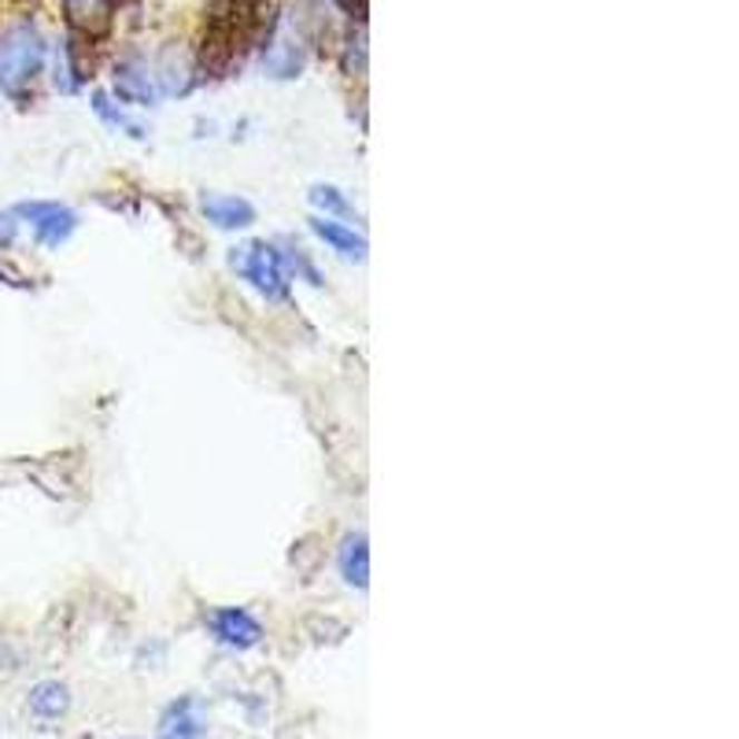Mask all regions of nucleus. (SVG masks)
<instances>
[{"mask_svg": "<svg viewBox=\"0 0 739 739\" xmlns=\"http://www.w3.org/2000/svg\"><path fill=\"white\" fill-rule=\"evenodd\" d=\"M229 263H234V267L240 270V277H245V282L256 288L259 296L274 299V304L288 299L285 259H282V252H277L274 245H267V240H252V245H245V248H234Z\"/></svg>", "mask_w": 739, "mask_h": 739, "instance_id": "obj_1", "label": "nucleus"}, {"mask_svg": "<svg viewBox=\"0 0 739 739\" xmlns=\"http://www.w3.org/2000/svg\"><path fill=\"white\" fill-rule=\"evenodd\" d=\"M11 211H16L19 223H30L33 240H38L41 248L67 245L78 229V215L67 204H56V200H27L19 207H11Z\"/></svg>", "mask_w": 739, "mask_h": 739, "instance_id": "obj_2", "label": "nucleus"}, {"mask_svg": "<svg viewBox=\"0 0 739 739\" xmlns=\"http://www.w3.org/2000/svg\"><path fill=\"white\" fill-rule=\"evenodd\" d=\"M41 41L33 30H16L11 38L0 45V86L8 92H16L22 82H30L41 67Z\"/></svg>", "mask_w": 739, "mask_h": 739, "instance_id": "obj_3", "label": "nucleus"}, {"mask_svg": "<svg viewBox=\"0 0 739 739\" xmlns=\"http://www.w3.org/2000/svg\"><path fill=\"white\" fill-rule=\"evenodd\" d=\"M207 629L215 632V640H223L226 647H237V651H248L263 640V625L248 614L245 607H218L207 618Z\"/></svg>", "mask_w": 739, "mask_h": 739, "instance_id": "obj_4", "label": "nucleus"}, {"mask_svg": "<svg viewBox=\"0 0 739 739\" xmlns=\"http://www.w3.org/2000/svg\"><path fill=\"white\" fill-rule=\"evenodd\" d=\"M204 732H207L204 702L196 696H181L178 702H170L164 710L156 739H204Z\"/></svg>", "mask_w": 739, "mask_h": 739, "instance_id": "obj_5", "label": "nucleus"}, {"mask_svg": "<svg viewBox=\"0 0 739 739\" xmlns=\"http://www.w3.org/2000/svg\"><path fill=\"white\" fill-rule=\"evenodd\" d=\"M200 211L211 226L218 229H245L256 223V207L245 196H226V193H207L200 200Z\"/></svg>", "mask_w": 739, "mask_h": 739, "instance_id": "obj_6", "label": "nucleus"}, {"mask_svg": "<svg viewBox=\"0 0 739 739\" xmlns=\"http://www.w3.org/2000/svg\"><path fill=\"white\" fill-rule=\"evenodd\" d=\"M311 234H315L322 245H329V248L337 252V256H344V259H355V263L366 259V237L355 234L352 226L337 223V218L315 215V218H311Z\"/></svg>", "mask_w": 739, "mask_h": 739, "instance_id": "obj_7", "label": "nucleus"}, {"mask_svg": "<svg viewBox=\"0 0 739 739\" xmlns=\"http://www.w3.org/2000/svg\"><path fill=\"white\" fill-rule=\"evenodd\" d=\"M337 565H341V577L344 584L352 588H363L370 584V548H366V533H348L341 540L337 548Z\"/></svg>", "mask_w": 739, "mask_h": 739, "instance_id": "obj_8", "label": "nucleus"}, {"mask_svg": "<svg viewBox=\"0 0 739 739\" xmlns=\"http://www.w3.org/2000/svg\"><path fill=\"white\" fill-rule=\"evenodd\" d=\"M30 710L45 721H56L71 710V691H67L60 680H41L38 688L30 691Z\"/></svg>", "mask_w": 739, "mask_h": 739, "instance_id": "obj_9", "label": "nucleus"}, {"mask_svg": "<svg viewBox=\"0 0 739 739\" xmlns=\"http://www.w3.org/2000/svg\"><path fill=\"white\" fill-rule=\"evenodd\" d=\"M311 204L318 207V211H326L322 218H333V215H352V204L348 196H344L337 185H315L311 189Z\"/></svg>", "mask_w": 739, "mask_h": 739, "instance_id": "obj_10", "label": "nucleus"}, {"mask_svg": "<svg viewBox=\"0 0 739 739\" xmlns=\"http://www.w3.org/2000/svg\"><path fill=\"white\" fill-rule=\"evenodd\" d=\"M92 108H97V115H100V119L108 122V126H115V130H130L134 137H145V134H141V126L126 119V115H122L119 108H111V100L104 97V92H97V97H92Z\"/></svg>", "mask_w": 739, "mask_h": 739, "instance_id": "obj_11", "label": "nucleus"}, {"mask_svg": "<svg viewBox=\"0 0 739 739\" xmlns=\"http://www.w3.org/2000/svg\"><path fill=\"white\" fill-rule=\"evenodd\" d=\"M19 237V218L16 211H0V248H11Z\"/></svg>", "mask_w": 739, "mask_h": 739, "instance_id": "obj_12", "label": "nucleus"}]
</instances>
